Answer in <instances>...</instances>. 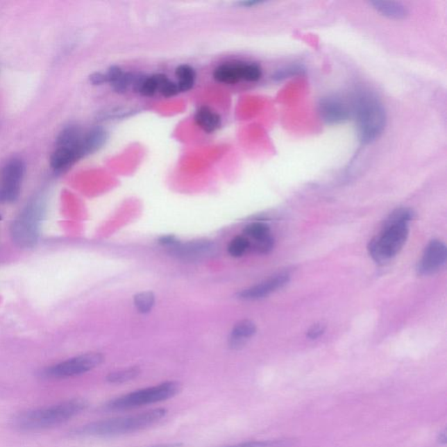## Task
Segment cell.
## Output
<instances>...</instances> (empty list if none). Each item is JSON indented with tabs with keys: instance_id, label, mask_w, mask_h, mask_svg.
<instances>
[{
	"instance_id": "obj_1",
	"label": "cell",
	"mask_w": 447,
	"mask_h": 447,
	"mask_svg": "<svg viewBox=\"0 0 447 447\" xmlns=\"http://www.w3.org/2000/svg\"><path fill=\"white\" fill-rule=\"evenodd\" d=\"M89 406L85 399L72 398L47 407L28 410L11 419L13 428L23 432L40 431L64 424Z\"/></svg>"
},
{
	"instance_id": "obj_2",
	"label": "cell",
	"mask_w": 447,
	"mask_h": 447,
	"mask_svg": "<svg viewBox=\"0 0 447 447\" xmlns=\"http://www.w3.org/2000/svg\"><path fill=\"white\" fill-rule=\"evenodd\" d=\"M165 408L104 419L80 426L73 432L81 437H115L142 431L157 424L167 415Z\"/></svg>"
},
{
	"instance_id": "obj_3",
	"label": "cell",
	"mask_w": 447,
	"mask_h": 447,
	"mask_svg": "<svg viewBox=\"0 0 447 447\" xmlns=\"http://www.w3.org/2000/svg\"><path fill=\"white\" fill-rule=\"evenodd\" d=\"M354 113L362 143L371 144L377 140L386 124L385 110L381 101L372 94H359L355 99Z\"/></svg>"
},
{
	"instance_id": "obj_4",
	"label": "cell",
	"mask_w": 447,
	"mask_h": 447,
	"mask_svg": "<svg viewBox=\"0 0 447 447\" xmlns=\"http://www.w3.org/2000/svg\"><path fill=\"white\" fill-rule=\"evenodd\" d=\"M180 391L181 385L178 382H165L111 399L104 405V409L110 412L128 411L168 400L176 397Z\"/></svg>"
},
{
	"instance_id": "obj_5",
	"label": "cell",
	"mask_w": 447,
	"mask_h": 447,
	"mask_svg": "<svg viewBox=\"0 0 447 447\" xmlns=\"http://www.w3.org/2000/svg\"><path fill=\"white\" fill-rule=\"evenodd\" d=\"M408 236V224L384 225L380 235L369 243V253L374 262L384 265L400 252Z\"/></svg>"
},
{
	"instance_id": "obj_6",
	"label": "cell",
	"mask_w": 447,
	"mask_h": 447,
	"mask_svg": "<svg viewBox=\"0 0 447 447\" xmlns=\"http://www.w3.org/2000/svg\"><path fill=\"white\" fill-rule=\"evenodd\" d=\"M104 362V355L96 352L87 353L66 361L52 365L43 371L44 378L51 379H62L76 377V376L87 373L94 369L100 366Z\"/></svg>"
},
{
	"instance_id": "obj_7",
	"label": "cell",
	"mask_w": 447,
	"mask_h": 447,
	"mask_svg": "<svg viewBox=\"0 0 447 447\" xmlns=\"http://www.w3.org/2000/svg\"><path fill=\"white\" fill-rule=\"evenodd\" d=\"M42 202H33L27 206L19 219L13 222L12 236L13 240L20 246H35L38 239V223L43 212Z\"/></svg>"
},
{
	"instance_id": "obj_8",
	"label": "cell",
	"mask_w": 447,
	"mask_h": 447,
	"mask_svg": "<svg viewBox=\"0 0 447 447\" xmlns=\"http://www.w3.org/2000/svg\"><path fill=\"white\" fill-rule=\"evenodd\" d=\"M25 172V162L22 159L13 158L6 162L2 170L0 202L12 203L19 199Z\"/></svg>"
},
{
	"instance_id": "obj_9",
	"label": "cell",
	"mask_w": 447,
	"mask_h": 447,
	"mask_svg": "<svg viewBox=\"0 0 447 447\" xmlns=\"http://www.w3.org/2000/svg\"><path fill=\"white\" fill-rule=\"evenodd\" d=\"M446 246L440 240H432L425 247V252L418 265V272L421 276H432L438 272L446 262Z\"/></svg>"
},
{
	"instance_id": "obj_10",
	"label": "cell",
	"mask_w": 447,
	"mask_h": 447,
	"mask_svg": "<svg viewBox=\"0 0 447 447\" xmlns=\"http://www.w3.org/2000/svg\"><path fill=\"white\" fill-rule=\"evenodd\" d=\"M290 276L287 273H278L265 282L257 284V285L244 289L242 292L238 294L239 298L243 300H258L262 298L269 296V294L276 292L278 289L289 283Z\"/></svg>"
},
{
	"instance_id": "obj_11",
	"label": "cell",
	"mask_w": 447,
	"mask_h": 447,
	"mask_svg": "<svg viewBox=\"0 0 447 447\" xmlns=\"http://www.w3.org/2000/svg\"><path fill=\"white\" fill-rule=\"evenodd\" d=\"M321 117L328 124L344 123L350 117V108L340 98L328 96L319 104Z\"/></svg>"
},
{
	"instance_id": "obj_12",
	"label": "cell",
	"mask_w": 447,
	"mask_h": 447,
	"mask_svg": "<svg viewBox=\"0 0 447 447\" xmlns=\"http://www.w3.org/2000/svg\"><path fill=\"white\" fill-rule=\"evenodd\" d=\"M108 134L106 130L101 127L93 128L92 130L87 131V133H84L81 145L83 158L96 153L106 144Z\"/></svg>"
},
{
	"instance_id": "obj_13",
	"label": "cell",
	"mask_w": 447,
	"mask_h": 447,
	"mask_svg": "<svg viewBox=\"0 0 447 447\" xmlns=\"http://www.w3.org/2000/svg\"><path fill=\"white\" fill-rule=\"evenodd\" d=\"M83 135V132L76 125L67 126L63 128L58 137H57L56 148H66L76 151L79 154L81 159L83 158L81 151Z\"/></svg>"
},
{
	"instance_id": "obj_14",
	"label": "cell",
	"mask_w": 447,
	"mask_h": 447,
	"mask_svg": "<svg viewBox=\"0 0 447 447\" xmlns=\"http://www.w3.org/2000/svg\"><path fill=\"white\" fill-rule=\"evenodd\" d=\"M79 154L76 151L66 148H56L50 158V165L56 172H64L80 160Z\"/></svg>"
},
{
	"instance_id": "obj_15",
	"label": "cell",
	"mask_w": 447,
	"mask_h": 447,
	"mask_svg": "<svg viewBox=\"0 0 447 447\" xmlns=\"http://www.w3.org/2000/svg\"><path fill=\"white\" fill-rule=\"evenodd\" d=\"M257 328L253 321L242 320L239 321L233 328L230 346L233 348H240L245 345L246 341L256 333Z\"/></svg>"
},
{
	"instance_id": "obj_16",
	"label": "cell",
	"mask_w": 447,
	"mask_h": 447,
	"mask_svg": "<svg viewBox=\"0 0 447 447\" xmlns=\"http://www.w3.org/2000/svg\"><path fill=\"white\" fill-rule=\"evenodd\" d=\"M244 62L228 63L217 67L213 78L219 83L235 84L243 81Z\"/></svg>"
},
{
	"instance_id": "obj_17",
	"label": "cell",
	"mask_w": 447,
	"mask_h": 447,
	"mask_svg": "<svg viewBox=\"0 0 447 447\" xmlns=\"http://www.w3.org/2000/svg\"><path fill=\"white\" fill-rule=\"evenodd\" d=\"M195 121L205 133H212L221 125V118L212 108L203 106L196 112Z\"/></svg>"
},
{
	"instance_id": "obj_18",
	"label": "cell",
	"mask_w": 447,
	"mask_h": 447,
	"mask_svg": "<svg viewBox=\"0 0 447 447\" xmlns=\"http://www.w3.org/2000/svg\"><path fill=\"white\" fill-rule=\"evenodd\" d=\"M371 5L376 11L389 19H403L408 15L407 8L399 2L375 1Z\"/></svg>"
},
{
	"instance_id": "obj_19",
	"label": "cell",
	"mask_w": 447,
	"mask_h": 447,
	"mask_svg": "<svg viewBox=\"0 0 447 447\" xmlns=\"http://www.w3.org/2000/svg\"><path fill=\"white\" fill-rule=\"evenodd\" d=\"M176 77L178 78L179 92H186L194 86L196 72L194 69L189 65H180L176 69Z\"/></svg>"
},
{
	"instance_id": "obj_20",
	"label": "cell",
	"mask_w": 447,
	"mask_h": 447,
	"mask_svg": "<svg viewBox=\"0 0 447 447\" xmlns=\"http://www.w3.org/2000/svg\"><path fill=\"white\" fill-rule=\"evenodd\" d=\"M140 372V368L137 366L127 368L124 370L111 372L107 376L106 380L110 384H124L137 378Z\"/></svg>"
},
{
	"instance_id": "obj_21",
	"label": "cell",
	"mask_w": 447,
	"mask_h": 447,
	"mask_svg": "<svg viewBox=\"0 0 447 447\" xmlns=\"http://www.w3.org/2000/svg\"><path fill=\"white\" fill-rule=\"evenodd\" d=\"M416 213L411 208H401L396 209L394 212L386 219L385 225H392V224H408L414 219Z\"/></svg>"
},
{
	"instance_id": "obj_22",
	"label": "cell",
	"mask_w": 447,
	"mask_h": 447,
	"mask_svg": "<svg viewBox=\"0 0 447 447\" xmlns=\"http://www.w3.org/2000/svg\"><path fill=\"white\" fill-rule=\"evenodd\" d=\"M294 441L290 439L262 440V441H247L235 444L226 447H293Z\"/></svg>"
},
{
	"instance_id": "obj_23",
	"label": "cell",
	"mask_w": 447,
	"mask_h": 447,
	"mask_svg": "<svg viewBox=\"0 0 447 447\" xmlns=\"http://www.w3.org/2000/svg\"><path fill=\"white\" fill-rule=\"evenodd\" d=\"M134 303L139 312L147 314L150 312L155 303L154 294L146 291L137 294L134 297Z\"/></svg>"
},
{
	"instance_id": "obj_24",
	"label": "cell",
	"mask_w": 447,
	"mask_h": 447,
	"mask_svg": "<svg viewBox=\"0 0 447 447\" xmlns=\"http://www.w3.org/2000/svg\"><path fill=\"white\" fill-rule=\"evenodd\" d=\"M244 233L246 237L252 238L253 242H255V240L262 239L270 235V228L266 223L255 222L246 226Z\"/></svg>"
},
{
	"instance_id": "obj_25",
	"label": "cell",
	"mask_w": 447,
	"mask_h": 447,
	"mask_svg": "<svg viewBox=\"0 0 447 447\" xmlns=\"http://www.w3.org/2000/svg\"><path fill=\"white\" fill-rule=\"evenodd\" d=\"M248 249H250V240L246 236H237L228 246L230 255L235 258L245 255Z\"/></svg>"
},
{
	"instance_id": "obj_26",
	"label": "cell",
	"mask_w": 447,
	"mask_h": 447,
	"mask_svg": "<svg viewBox=\"0 0 447 447\" xmlns=\"http://www.w3.org/2000/svg\"><path fill=\"white\" fill-rule=\"evenodd\" d=\"M135 74L132 73H124L119 79L111 83L112 90L117 94H124L128 87H132L135 80Z\"/></svg>"
},
{
	"instance_id": "obj_27",
	"label": "cell",
	"mask_w": 447,
	"mask_h": 447,
	"mask_svg": "<svg viewBox=\"0 0 447 447\" xmlns=\"http://www.w3.org/2000/svg\"><path fill=\"white\" fill-rule=\"evenodd\" d=\"M274 239L272 235L265 237L262 239L255 240L253 243L250 242V248L258 253H269L273 250Z\"/></svg>"
},
{
	"instance_id": "obj_28",
	"label": "cell",
	"mask_w": 447,
	"mask_h": 447,
	"mask_svg": "<svg viewBox=\"0 0 447 447\" xmlns=\"http://www.w3.org/2000/svg\"><path fill=\"white\" fill-rule=\"evenodd\" d=\"M157 92H158V86L155 74L152 76H145L138 93L144 96H152Z\"/></svg>"
},
{
	"instance_id": "obj_29",
	"label": "cell",
	"mask_w": 447,
	"mask_h": 447,
	"mask_svg": "<svg viewBox=\"0 0 447 447\" xmlns=\"http://www.w3.org/2000/svg\"><path fill=\"white\" fill-rule=\"evenodd\" d=\"M159 93H161L162 96L165 97L174 96L179 93L178 84L168 79L162 84Z\"/></svg>"
},
{
	"instance_id": "obj_30",
	"label": "cell",
	"mask_w": 447,
	"mask_h": 447,
	"mask_svg": "<svg viewBox=\"0 0 447 447\" xmlns=\"http://www.w3.org/2000/svg\"><path fill=\"white\" fill-rule=\"evenodd\" d=\"M326 326L323 323L314 324L312 327L307 330V337L311 340H316L319 338L321 335L324 334Z\"/></svg>"
},
{
	"instance_id": "obj_31",
	"label": "cell",
	"mask_w": 447,
	"mask_h": 447,
	"mask_svg": "<svg viewBox=\"0 0 447 447\" xmlns=\"http://www.w3.org/2000/svg\"><path fill=\"white\" fill-rule=\"evenodd\" d=\"M124 71L120 69L119 67L113 66L110 67V69L108 70L106 74L107 83H113L115 81L119 79V78L123 76Z\"/></svg>"
},
{
	"instance_id": "obj_32",
	"label": "cell",
	"mask_w": 447,
	"mask_h": 447,
	"mask_svg": "<svg viewBox=\"0 0 447 447\" xmlns=\"http://www.w3.org/2000/svg\"><path fill=\"white\" fill-rule=\"evenodd\" d=\"M90 81L92 85H101L107 83L106 74L101 73H94L90 76Z\"/></svg>"
},
{
	"instance_id": "obj_33",
	"label": "cell",
	"mask_w": 447,
	"mask_h": 447,
	"mask_svg": "<svg viewBox=\"0 0 447 447\" xmlns=\"http://www.w3.org/2000/svg\"><path fill=\"white\" fill-rule=\"evenodd\" d=\"M159 243L164 246H174L178 243V242L177 239H175L174 236L167 235L162 236V238L159 239Z\"/></svg>"
},
{
	"instance_id": "obj_34",
	"label": "cell",
	"mask_w": 447,
	"mask_h": 447,
	"mask_svg": "<svg viewBox=\"0 0 447 447\" xmlns=\"http://www.w3.org/2000/svg\"><path fill=\"white\" fill-rule=\"evenodd\" d=\"M147 447H183V444L179 442L158 444V445Z\"/></svg>"
},
{
	"instance_id": "obj_35",
	"label": "cell",
	"mask_w": 447,
	"mask_h": 447,
	"mask_svg": "<svg viewBox=\"0 0 447 447\" xmlns=\"http://www.w3.org/2000/svg\"><path fill=\"white\" fill-rule=\"evenodd\" d=\"M0 220H1V216H0Z\"/></svg>"
}]
</instances>
